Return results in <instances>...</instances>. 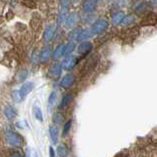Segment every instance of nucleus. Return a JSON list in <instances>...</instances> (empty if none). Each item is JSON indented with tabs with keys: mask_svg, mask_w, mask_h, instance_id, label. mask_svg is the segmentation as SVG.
<instances>
[{
	"mask_svg": "<svg viewBox=\"0 0 157 157\" xmlns=\"http://www.w3.org/2000/svg\"><path fill=\"white\" fill-rule=\"evenodd\" d=\"M57 96H58L57 91H56V90H53L51 93L50 97H48V108H50V109H52V108L56 106V101H57Z\"/></svg>",
	"mask_w": 157,
	"mask_h": 157,
	"instance_id": "nucleus-18",
	"label": "nucleus"
},
{
	"mask_svg": "<svg viewBox=\"0 0 157 157\" xmlns=\"http://www.w3.org/2000/svg\"><path fill=\"white\" fill-rule=\"evenodd\" d=\"M68 4L69 2L67 1H62L61 5L59 8V13L57 15V23L61 24L65 22L67 16H68Z\"/></svg>",
	"mask_w": 157,
	"mask_h": 157,
	"instance_id": "nucleus-4",
	"label": "nucleus"
},
{
	"mask_svg": "<svg viewBox=\"0 0 157 157\" xmlns=\"http://www.w3.org/2000/svg\"><path fill=\"white\" fill-rule=\"evenodd\" d=\"M55 33H56V26L55 25H52L50 27H48V28L46 29V31H44V42H50L52 39Z\"/></svg>",
	"mask_w": 157,
	"mask_h": 157,
	"instance_id": "nucleus-8",
	"label": "nucleus"
},
{
	"mask_svg": "<svg viewBox=\"0 0 157 157\" xmlns=\"http://www.w3.org/2000/svg\"><path fill=\"white\" fill-rule=\"evenodd\" d=\"M79 20L78 15L76 13H73V14H70L67 16L66 20H65V25L67 28H72V27L77 23Z\"/></svg>",
	"mask_w": 157,
	"mask_h": 157,
	"instance_id": "nucleus-10",
	"label": "nucleus"
},
{
	"mask_svg": "<svg viewBox=\"0 0 157 157\" xmlns=\"http://www.w3.org/2000/svg\"><path fill=\"white\" fill-rule=\"evenodd\" d=\"M57 154L59 155V157H67L68 152H67L66 147L63 146V145H59V146H58L57 147Z\"/></svg>",
	"mask_w": 157,
	"mask_h": 157,
	"instance_id": "nucleus-25",
	"label": "nucleus"
},
{
	"mask_svg": "<svg viewBox=\"0 0 157 157\" xmlns=\"http://www.w3.org/2000/svg\"><path fill=\"white\" fill-rule=\"evenodd\" d=\"M50 133H51V137L53 143H56L58 140V128L56 125H52L50 128Z\"/></svg>",
	"mask_w": 157,
	"mask_h": 157,
	"instance_id": "nucleus-19",
	"label": "nucleus"
},
{
	"mask_svg": "<svg viewBox=\"0 0 157 157\" xmlns=\"http://www.w3.org/2000/svg\"><path fill=\"white\" fill-rule=\"evenodd\" d=\"M76 62H77V59L74 56H67L65 59L62 61L61 66L62 68H64L65 70H71L75 66Z\"/></svg>",
	"mask_w": 157,
	"mask_h": 157,
	"instance_id": "nucleus-6",
	"label": "nucleus"
},
{
	"mask_svg": "<svg viewBox=\"0 0 157 157\" xmlns=\"http://www.w3.org/2000/svg\"><path fill=\"white\" fill-rule=\"evenodd\" d=\"M124 12H122V11L116 12L113 15V18H112V23H113V25H115V26L121 24V22H122V20L124 19Z\"/></svg>",
	"mask_w": 157,
	"mask_h": 157,
	"instance_id": "nucleus-15",
	"label": "nucleus"
},
{
	"mask_svg": "<svg viewBox=\"0 0 157 157\" xmlns=\"http://www.w3.org/2000/svg\"><path fill=\"white\" fill-rule=\"evenodd\" d=\"M75 48V44L73 42H70L68 44H66L63 48V56H69L71 52L74 51Z\"/></svg>",
	"mask_w": 157,
	"mask_h": 157,
	"instance_id": "nucleus-21",
	"label": "nucleus"
},
{
	"mask_svg": "<svg viewBox=\"0 0 157 157\" xmlns=\"http://www.w3.org/2000/svg\"><path fill=\"white\" fill-rule=\"evenodd\" d=\"M92 33L90 30H82L81 34L79 35V38H78V41H85L89 38L92 37Z\"/></svg>",
	"mask_w": 157,
	"mask_h": 157,
	"instance_id": "nucleus-23",
	"label": "nucleus"
},
{
	"mask_svg": "<svg viewBox=\"0 0 157 157\" xmlns=\"http://www.w3.org/2000/svg\"><path fill=\"white\" fill-rule=\"evenodd\" d=\"M50 157H56V152L52 147H50Z\"/></svg>",
	"mask_w": 157,
	"mask_h": 157,
	"instance_id": "nucleus-29",
	"label": "nucleus"
},
{
	"mask_svg": "<svg viewBox=\"0 0 157 157\" xmlns=\"http://www.w3.org/2000/svg\"><path fill=\"white\" fill-rule=\"evenodd\" d=\"M61 69H62L61 64H59V63H56V64H53V65L52 66L50 73H51V75L52 76V77H57V76H59V75H60V73H61Z\"/></svg>",
	"mask_w": 157,
	"mask_h": 157,
	"instance_id": "nucleus-17",
	"label": "nucleus"
},
{
	"mask_svg": "<svg viewBox=\"0 0 157 157\" xmlns=\"http://www.w3.org/2000/svg\"><path fill=\"white\" fill-rule=\"evenodd\" d=\"M92 50V44L90 42H82L78 47V52L81 55H86Z\"/></svg>",
	"mask_w": 157,
	"mask_h": 157,
	"instance_id": "nucleus-11",
	"label": "nucleus"
},
{
	"mask_svg": "<svg viewBox=\"0 0 157 157\" xmlns=\"http://www.w3.org/2000/svg\"><path fill=\"white\" fill-rule=\"evenodd\" d=\"M34 114H35V117L36 119H37L38 121H40V122H43L44 119H43V113H42V110L40 109V108L36 107L34 109Z\"/></svg>",
	"mask_w": 157,
	"mask_h": 157,
	"instance_id": "nucleus-27",
	"label": "nucleus"
},
{
	"mask_svg": "<svg viewBox=\"0 0 157 157\" xmlns=\"http://www.w3.org/2000/svg\"><path fill=\"white\" fill-rule=\"evenodd\" d=\"M149 5H151V7H153V8H157V1H150L149 2Z\"/></svg>",
	"mask_w": 157,
	"mask_h": 157,
	"instance_id": "nucleus-31",
	"label": "nucleus"
},
{
	"mask_svg": "<svg viewBox=\"0 0 157 157\" xmlns=\"http://www.w3.org/2000/svg\"><path fill=\"white\" fill-rule=\"evenodd\" d=\"M82 32V29L77 28V29H74L73 31H71L68 35V40L70 41H75V40H78L79 38V35L81 34Z\"/></svg>",
	"mask_w": 157,
	"mask_h": 157,
	"instance_id": "nucleus-22",
	"label": "nucleus"
},
{
	"mask_svg": "<svg viewBox=\"0 0 157 157\" xmlns=\"http://www.w3.org/2000/svg\"><path fill=\"white\" fill-rule=\"evenodd\" d=\"M34 89V84L32 82H26L20 87L19 90H17L13 94V98L16 102H21L23 101L26 96L28 95L30 92H32Z\"/></svg>",
	"mask_w": 157,
	"mask_h": 157,
	"instance_id": "nucleus-1",
	"label": "nucleus"
},
{
	"mask_svg": "<svg viewBox=\"0 0 157 157\" xmlns=\"http://www.w3.org/2000/svg\"><path fill=\"white\" fill-rule=\"evenodd\" d=\"M97 6V1H85L83 4V11L86 13H91L95 10V8Z\"/></svg>",
	"mask_w": 157,
	"mask_h": 157,
	"instance_id": "nucleus-13",
	"label": "nucleus"
},
{
	"mask_svg": "<svg viewBox=\"0 0 157 157\" xmlns=\"http://www.w3.org/2000/svg\"><path fill=\"white\" fill-rule=\"evenodd\" d=\"M4 115L8 120H14L17 117V111L14 107L12 106H7L4 109Z\"/></svg>",
	"mask_w": 157,
	"mask_h": 157,
	"instance_id": "nucleus-9",
	"label": "nucleus"
},
{
	"mask_svg": "<svg viewBox=\"0 0 157 157\" xmlns=\"http://www.w3.org/2000/svg\"><path fill=\"white\" fill-rule=\"evenodd\" d=\"M107 28H108V22L104 19H100L92 25L90 31L92 35H98L104 32Z\"/></svg>",
	"mask_w": 157,
	"mask_h": 157,
	"instance_id": "nucleus-3",
	"label": "nucleus"
},
{
	"mask_svg": "<svg viewBox=\"0 0 157 157\" xmlns=\"http://www.w3.org/2000/svg\"><path fill=\"white\" fill-rule=\"evenodd\" d=\"M136 18L134 15H127L124 17V19L121 22V25L123 27H128L132 24L136 23Z\"/></svg>",
	"mask_w": 157,
	"mask_h": 157,
	"instance_id": "nucleus-14",
	"label": "nucleus"
},
{
	"mask_svg": "<svg viewBox=\"0 0 157 157\" xmlns=\"http://www.w3.org/2000/svg\"><path fill=\"white\" fill-rule=\"evenodd\" d=\"M73 94L72 93H69V94H66L65 96H63L61 100V103H60V108H65L67 107L71 102L73 101Z\"/></svg>",
	"mask_w": 157,
	"mask_h": 157,
	"instance_id": "nucleus-16",
	"label": "nucleus"
},
{
	"mask_svg": "<svg viewBox=\"0 0 157 157\" xmlns=\"http://www.w3.org/2000/svg\"><path fill=\"white\" fill-rule=\"evenodd\" d=\"M5 140L6 141L12 146L20 147L23 145V138H22L19 134L13 132H8L5 134Z\"/></svg>",
	"mask_w": 157,
	"mask_h": 157,
	"instance_id": "nucleus-2",
	"label": "nucleus"
},
{
	"mask_svg": "<svg viewBox=\"0 0 157 157\" xmlns=\"http://www.w3.org/2000/svg\"><path fill=\"white\" fill-rule=\"evenodd\" d=\"M71 124H72V121H71V120H69L68 122L65 123L64 127H63V131H62V136H66L67 134L69 133V131L71 128Z\"/></svg>",
	"mask_w": 157,
	"mask_h": 157,
	"instance_id": "nucleus-26",
	"label": "nucleus"
},
{
	"mask_svg": "<svg viewBox=\"0 0 157 157\" xmlns=\"http://www.w3.org/2000/svg\"><path fill=\"white\" fill-rule=\"evenodd\" d=\"M10 157H22V155L19 153V152H14L10 155Z\"/></svg>",
	"mask_w": 157,
	"mask_h": 157,
	"instance_id": "nucleus-30",
	"label": "nucleus"
},
{
	"mask_svg": "<svg viewBox=\"0 0 157 157\" xmlns=\"http://www.w3.org/2000/svg\"><path fill=\"white\" fill-rule=\"evenodd\" d=\"M148 5H149V2H141L140 4H138L136 8V12L137 14H144L146 13L147 9H148Z\"/></svg>",
	"mask_w": 157,
	"mask_h": 157,
	"instance_id": "nucleus-20",
	"label": "nucleus"
},
{
	"mask_svg": "<svg viewBox=\"0 0 157 157\" xmlns=\"http://www.w3.org/2000/svg\"><path fill=\"white\" fill-rule=\"evenodd\" d=\"M74 83V76L72 74H66L60 81V86L62 88H69L70 86H72V84Z\"/></svg>",
	"mask_w": 157,
	"mask_h": 157,
	"instance_id": "nucleus-7",
	"label": "nucleus"
},
{
	"mask_svg": "<svg viewBox=\"0 0 157 157\" xmlns=\"http://www.w3.org/2000/svg\"><path fill=\"white\" fill-rule=\"evenodd\" d=\"M157 24V16L154 13H147L141 20V26H153Z\"/></svg>",
	"mask_w": 157,
	"mask_h": 157,
	"instance_id": "nucleus-5",
	"label": "nucleus"
},
{
	"mask_svg": "<svg viewBox=\"0 0 157 157\" xmlns=\"http://www.w3.org/2000/svg\"><path fill=\"white\" fill-rule=\"evenodd\" d=\"M124 156H125V154L124 153V152H120V153H118L115 157H124Z\"/></svg>",
	"mask_w": 157,
	"mask_h": 157,
	"instance_id": "nucleus-32",
	"label": "nucleus"
},
{
	"mask_svg": "<svg viewBox=\"0 0 157 157\" xmlns=\"http://www.w3.org/2000/svg\"><path fill=\"white\" fill-rule=\"evenodd\" d=\"M63 48H64V46H59V47H57V48L55 51V52L52 53V58L55 60L58 59L61 56H63Z\"/></svg>",
	"mask_w": 157,
	"mask_h": 157,
	"instance_id": "nucleus-24",
	"label": "nucleus"
},
{
	"mask_svg": "<svg viewBox=\"0 0 157 157\" xmlns=\"http://www.w3.org/2000/svg\"><path fill=\"white\" fill-rule=\"evenodd\" d=\"M53 123L56 124H60L62 121H63V116H62V114L60 113H56L53 115Z\"/></svg>",
	"mask_w": 157,
	"mask_h": 157,
	"instance_id": "nucleus-28",
	"label": "nucleus"
},
{
	"mask_svg": "<svg viewBox=\"0 0 157 157\" xmlns=\"http://www.w3.org/2000/svg\"><path fill=\"white\" fill-rule=\"evenodd\" d=\"M52 56V48L51 47H46L43 48V51L41 52V55H40V60L42 62H46L48 58L51 57Z\"/></svg>",
	"mask_w": 157,
	"mask_h": 157,
	"instance_id": "nucleus-12",
	"label": "nucleus"
}]
</instances>
